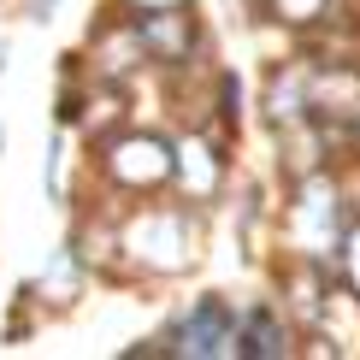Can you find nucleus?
<instances>
[{
    "label": "nucleus",
    "instance_id": "7ed1b4c3",
    "mask_svg": "<svg viewBox=\"0 0 360 360\" xmlns=\"http://www.w3.org/2000/svg\"><path fill=\"white\" fill-rule=\"evenodd\" d=\"M272 12H278V18H290V24H313V18L331 12V0H272Z\"/></svg>",
    "mask_w": 360,
    "mask_h": 360
},
{
    "label": "nucleus",
    "instance_id": "f03ea898",
    "mask_svg": "<svg viewBox=\"0 0 360 360\" xmlns=\"http://www.w3.org/2000/svg\"><path fill=\"white\" fill-rule=\"evenodd\" d=\"M236 354H283V325L272 307H254L248 325L236 331Z\"/></svg>",
    "mask_w": 360,
    "mask_h": 360
},
{
    "label": "nucleus",
    "instance_id": "423d86ee",
    "mask_svg": "<svg viewBox=\"0 0 360 360\" xmlns=\"http://www.w3.org/2000/svg\"><path fill=\"white\" fill-rule=\"evenodd\" d=\"M53 6H59V0H30V18H36V24H48V18H53Z\"/></svg>",
    "mask_w": 360,
    "mask_h": 360
},
{
    "label": "nucleus",
    "instance_id": "20e7f679",
    "mask_svg": "<svg viewBox=\"0 0 360 360\" xmlns=\"http://www.w3.org/2000/svg\"><path fill=\"white\" fill-rule=\"evenodd\" d=\"M337 260H342V278H349V290L360 295V224L337 243Z\"/></svg>",
    "mask_w": 360,
    "mask_h": 360
},
{
    "label": "nucleus",
    "instance_id": "f257e3e1",
    "mask_svg": "<svg viewBox=\"0 0 360 360\" xmlns=\"http://www.w3.org/2000/svg\"><path fill=\"white\" fill-rule=\"evenodd\" d=\"M177 354H236V319L224 295H201L177 325Z\"/></svg>",
    "mask_w": 360,
    "mask_h": 360
},
{
    "label": "nucleus",
    "instance_id": "39448f33",
    "mask_svg": "<svg viewBox=\"0 0 360 360\" xmlns=\"http://www.w3.org/2000/svg\"><path fill=\"white\" fill-rule=\"evenodd\" d=\"M124 6H130V18H142V12H177L189 0H124Z\"/></svg>",
    "mask_w": 360,
    "mask_h": 360
}]
</instances>
